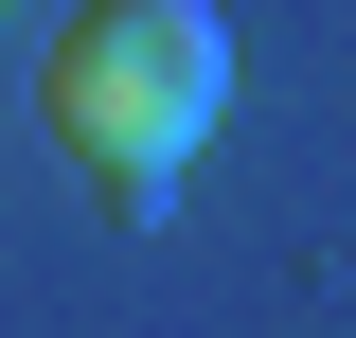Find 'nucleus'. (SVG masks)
Returning a JSON list of instances; mask_svg holds the SVG:
<instances>
[{
    "mask_svg": "<svg viewBox=\"0 0 356 338\" xmlns=\"http://www.w3.org/2000/svg\"><path fill=\"white\" fill-rule=\"evenodd\" d=\"M36 107H54V143H72V178L107 214H161L178 161L232 107V18L214 0H72V36L36 54Z\"/></svg>",
    "mask_w": 356,
    "mask_h": 338,
    "instance_id": "f257e3e1",
    "label": "nucleus"
}]
</instances>
